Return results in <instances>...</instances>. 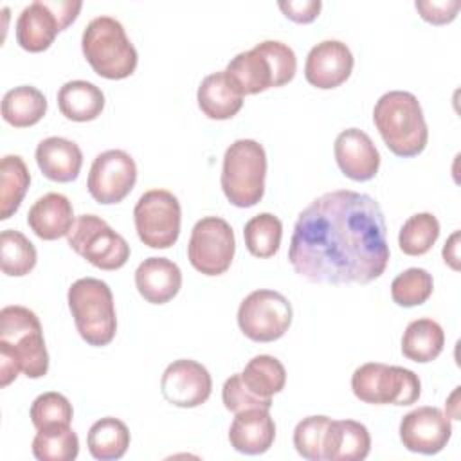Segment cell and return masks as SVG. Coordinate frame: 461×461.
<instances>
[{"mask_svg":"<svg viewBox=\"0 0 461 461\" xmlns=\"http://www.w3.org/2000/svg\"><path fill=\"white\" fill-rule=\"evenodd\" d=\"M389 256L380 203L349 189L324 193L304 207L288 247L295 274L319 285H367L384 274Z\"/></svg>","mask_w":461,"mask_h":461,"instance_id":"6da1fadb","label":"cell"},{"mask_svg":"<svg viewBox=\"0 0 461 461\" xmlns=\"http://www.w3.org/2000/svg\"><path fill=\"white\" fill-rule=\"evenodd\" d=\"M49 371L41 322L25 306L11 304L0 310V385H9L18 373L41 378Z\"/></svg>","mask_w":461,"mask_h":461,"instance_id":"7a4b0ae2","label":"cell"},{"mask_svg":"<svg viewBox=\"0 0 461 461\" xmlns=\"http://www.w3.org/2000/svg\"><path fill=\"white\" fill-rule=\"evenodd\" d=\"M373 122L385 146L402 158L420 155L429 140V128L418 97L405 90H391L378 97Z\"/></svg>","mask_w":461,"mask_h":461,"instance_id":"3957f363","label":"cell"},{"mask_svg":"<svg viewBox=\"0 0 461 461\" xmlns=\"http://www.w3.org/2000/svg\"><path fill=\"white\" fill-rule=\"evenodd\" d=\"M297 70L292 47L277 40H265L250 50L236 54L225 68L227 77L241 95H254L290 83Z\"/></svg>","mask_w":461,"mask_h":461,"instance_id":"277c9868","label":"cell"},{"mask_svg":"<svg viewBox=\"0 0 461 461\" xmlns=\"http://www.w3.org/2000/svg\"><path fill=\"white\" fill-rule=\"evenodd\" d=\"M81 50L92 70L106 79H124L137 68V50L122 23L112 16L88 22L81 36Z\"/></svg>","mask_w":461,"mask_h":461,"instance_id":"5b68a950","label":"cell"},{"mask_svg":"<svg viewBox=\"0 0 461 461\" xmlns=\"http://www.w3.org/2000/svg\"><path fill=\"white\" fill-rule=\"evenodd\" d=\"M77 333L88 346H106L117 331L115 303L110 286L95 277L74 281L67 294Z\"/></svg>","mask_w":461,"mask_h":461,"instance_id":"8992f818","label":"cell"},{"mask_svg":"<svg viewBox=\"0 0 461 461\" xmlns=\"http://www.w3.org/2000/svg\"><path fill=\"white\" fill-rule=\"evenodd\" d=\"M267 153L254 139L234 140L223 155L221 189L236 207H252L265 194Z\"/></svg>","mask_w":461,"mask_h":461,"instance_id":"52a82bcc","label":"cell"},{"mask_svg":"<svg viewBox=\"0 0 461 461\" xmlns=\"http://www.w3.org/2000/svg\"><path fill=\"white\" fill-rule=\"evenodd\" d=\"M353 394L371 405H412L421 394L418 375L407 367L367 362L351 375Z\"/></svg>","mask_w":461,"mask_h":461,"instance_id":"ba28073f","label":"cell"},{"mask_svg":"<svg viewBox=\"0 0 461 461\" xmlns=\"http://www.w3.org/2000/svg\"><path fill=\"white\" fill-rule=\"evenodd\" d=\"M81 0H34L16 20V41L27 52L47 50L58 32L65 31L79 14Z\"/></svg>","mask_w":461,"mask_h":461,"instance_id":"9c48e42d","label":"cell"},{"mask_svg":"<svg viewBox=\"0 0 461 461\" xmlns=\"http://www.w3.org/2000/svg\"><path fill=\"white\" fill-rule=\"evenodd\" d=\"M67 238L76 254L101 270H117L130 258L128 241L95 214L77 216Z\"/></svg>","mask_w":461,"mask_h":461,"instance_id":"30bf717a","label":"cell"},{"mask_svg":"<svg viewBox=\"0 0 461 461\" xmlns=\"http://www.w3.org/2000/svg\"><path fill=\"white\" fill-rule=\"evenodd\" d=\"M133 221L137 236L144 245L149 249H169L180 234V202L171 191L149 189L137 200Z\"/></svg>","mask_w":461,"mask_h":461,"instance_id":"8fae6325","label":"cell"},{"mask_svg":"<svg viewBox=\"0 0 461 461\" xmlns=\"http://www.w3.org/2000/svg\"><path fill=\"white\" fill-rule=\"evenodd\" d=\"M294 310L290 301L276 290H254L238 308V326L254 342H274L292 324Z\"/></svg>","mask_w":461,"mask_h":461,"instance_id":"7c38bea8","label":"cell"},{"mask_svg":"<svg viewBox=\"0 0 461 461\" xmlns=\"http://www.w3.org/2000/svg\"><path fill=\"white\" fill-rule=\"evenodd\" d=\"M236 252L232 227L220 216H205L191 229L187 259L203 276H220L229 270Z\"/></svg>","mask_w":461,"mask_h":461,"instance_id":"4fadbf2b","label":"cell"},{"mask_svg":"<svg viewBox=\"0 0 461 461\" xmlns=\"http://www.w3.org/2000/svg\"><path fill=\"white\" fill-rule=\"evenodd\" d=\"M137 182V166L130 153L122 149H106L99 153L86 178L90 196L103 205L122 202Z\"/></svg>","mask_w":461,"mask_h":461,"instance_id":"5bb4252c","label":"cell"},{"mask_svg":"<svg viewBox=\"0 0 461 461\" xmlns=\"http://www.w3.org/2000/svg\"><path fill=\"white\" fill-rule=\"evenodd\" d=\"M160 391L166 402L175 407L193 409L207 402L212 391V378L205 366L191 358L173 360L162 373Z\"/></svg>","mask_w":461,"mask_h":461,"instance_id":"9a60e30c","label":"cell"},{"mask_svg":"<svg viewBox=\"0 0 461 461\" xmlns=\"http://www.w3.org/2000/svg\"><path fill=\"white\" fill-rule=\"evenodd\" d=\"M452 436L448 416L432 405H423L407 412L400 421L402 445L416 454L432 456L441 452Z\"/></svg>","mask_w":461,"mask_h":461,"instance_id":"2e32d148","label":"cell"},{"mask_svg":"<svg viewBox=\"0 0 461 461\" xmlns=\"http://www.w3.org/2000/svg\"><path fill=\"white\" fill-rule=\"evenodd\" d=\"M353 63V54L346 43L324 40L310 49L304 63V77L315 88L331 90L351 76Z\"/></svg>","mask_w":461,"mask_h":461,"instance_id":"e0dca14e","label":"cell"},{"mask_svg":"<svg viewBox=\"0 0 461 461\" xmlns=\"http://www.w3.org/2000/svg\"><path fill=\"white\" fill-rule=\"evenodd\" d=\"M339 169L355 182H367L376 176L380 167V153L371 137L358 130H342L333 144Z\"/></svg>","mask_w":461,"mask_h":461,"instance_id":"ac0fdd59","label":"cell"},{"mask_svg":"<svg viewBox=\"0 0 461 461\" xmlns=\"http://www.w3.org/2000/svg\"><path fill=\"white\" fill-rule=\"evenodd\" d=\"M276 439V423L268 409H245L236 412L229 427V443L247 456L265 454Z\"/></svg>","mask_w":461,"mask_h":461,"instance_id":"d6986e66","label":"cell"},{"mask_svg":"<svg viewBox=\"0 0 461 461\" xmlns=\"http://www.w3.org/2000/svg\"><path fill=\"white\" fill-rule=\"evenodd\" d=\"M135 286L144 301L164 304L180 292L182 272L171 259L151 256L137 267Z\"/></svg>","mask_w":461,"mask_h":461,"instance_id":"ffe728a7","label":"cell"},{"mask_svg":"<svg viewBox=\"0 0 461 461\" xmlns=\"http://www.w3.org/2000/svg\"><path fill=\"white\" fill-rule=\"evenodd\" d=\"M74 221L72 203L61 193H47L40 196L27 212V225L45 241L68 236Z\"/></svg>","mask_w":461,"mask_h":461,"instance_id":"44dd1931","label":"cell"},{"mask_svg":"<svg viewBox=\"0 0 461 461\" xmlns=\"http://www.w3.org/2000/svg\"><path fill=\"white\" fill-rule=\"evenodd\" d=\"M36 164L52 182H72L83 166V153L74 140L65 137H47L36 146Z\"/></svg>","mask_w":461,"mask_h":461,"instance_id":"7402d4cb","label":"cell"},{"mask_svg":"<svg viewBox=\"0 0 461 461\" xmlns=\"http://www.w3.org/2000/svg\"><path fill=\"white\" fill-rule=\"evenodd\" d=\"M371 450V436L364 423L355 420H331L324 436L326 461H362Z\"/></svg>","mask_w":461,"mask_h":461,"instance_id":"603a6c76","label":"cell"},{"mask_svg":"<svg viewBox=\"0 0 461 461\" xmlns=\"http://www.w3.org/2000/svg\"><path fill=\"white\" fill-rule=\"evenodd\" d=\"M198 108L214 121L232 119L243 106V95L227 77L225 70L205 76L196 92Z\"/></svg>","mask_w":461,"mask_h":461,"instance_id":"cb8c5ba5","label":"cell"},{"mask_svg":"<svg viewBox=\"0 0 461 461\" xmlns=\"http://www.w3.org/2000/svg\"><path fill=\"white\" fill-rule=\"evenodd\" d=\"M58 108L61 115H65L68 121H94L101 115L104 108V94L90 81H67L58 90Z\"/></svg>","mask_w":461,"mask_h":461,"instance_id":"d4e9b609","label":"cell"},{"mask_svg":"<svg viewBox=\"0 0 461 461\" xmlns=\"http://www.w3.org/2000/svg\"><path fill=\"white\" fill-rule=\"evenodd\" d=\"M445 346V331L443 328L429 319L421 317L407 324L402 335V353L405 358L412 362H432L439 357Z\"/></svg>","mask_w":461,"mask_h":461,"instance_id":"484cf974","label":"cell"},{"mask_svg":"<svg viewBox=\"0 0 461 461\" xmlns=\"http://www.w3.org/2000/svg\"><path fill=\"white\" fill-rule=\"evenodd\" d=\"M45 112L47 97L36 86H14L2 97V117L14 128L34 126L43 119Z\"/></svg>","mask_w":461,"mask_h":461,"instance_id":"4316f807","label":"cell"},{"mask_svg":"<svg viewBox=\"0 0 461 461\" xmlns=\"http://www.w3.org/2000/svg\"><path fill=\"white\" fill-rule=\"evenodd\" d=\"M86 445L92 457L99 461L121 459L130 447V430L119 418L104 416L90 427Z\"/></svg>","mask_w":461,"mask_h":461,"instance_id":"83f0119b","label":"cell"},{"mask_svg":"<svg viewBox=\"0 0 461 461\" xmlns=\"http://www.w3.org/2000/svg\"><path fill=\"white\" fill-rule=\"evenodd\" d=\"M31 184V173L18 155H5L0 162V220H9L20 207Z\"/></svg>","mask_w":461,"mask_h":461,"instance_id":"f1b7e54d","label":"cell"},{"mask_svg":"<svg viewBox=\"0 0 461 461\" xmlns=\"http://www.w3.org/2000/svg\"><path fill=\"white\" fill-rule=\"evenodd\" d=\"M243 384L259 398L272 400L286 384L285 366L272 355H256L240 373Z\"/></svg>","mask_w":461,"mask_h":461,"instance_id":"f546056e","label":"cell"},{"mask_svg":"<svg viewBox=\"0 0 461 461\" xmlns=\"http://www.w3.org/2000/svg\"><path fill=\"white\" fill-rule=\"evenodd\" d=\"M77 454L79 439L70 425L40 429L32 439V456L40 461H72Z\"/></svg>","mask_w":461,"mask_h":461,"instance_id":"4dcf8cb0","label":"cell"},{"mask_svg":"<svg viewBox=\"0 0 461 461\" xmlns=\"http://www.w3.org/2000/svg\"><path fill=\"white\" fill-rule=\"evenodd\" d=\"M283 223L272 212H259L252 216L243 229V240L247 250L254 258H272L281 245Z\"/></svg>","mask_w":461,"mask_h":461,"instance_id":"1f68e13d","label":"cell"},{"mask_svg":"<svg viewBox=\"0 0 461 461\" xmlns=\"http://www.w3.org/2000/svg\"><path fill=\"white\" fill-rule=\"evenodd\" d=\"M38 261L34 245L25 234L14 229H5L0 234V265L5 276H27Z\"/></svg>","mask_w":461,"mask_h":461,"instance_id":"d6a6232c","label":"cell"},{"mask_svg":"<svg viewBox=\"0 0 461 461\" xmlns=\"http://www.w3.org/2000/svg\"><path fill=\"white\" fill-rule=\"evenodd\" d=\"M438 238V218L432 212H416L403 221L398 234V245L407 256H423L434 247Z\"/></svg>","mask_w":461,"mask_h":461,"instance_id":"836d02e7","label":"cell"},{"mask_svg":"<svg viewBox=\"0 0 461 461\" xmlns=\"http://www.w3.org/2000/svg\"><path fill=\"white\" fill-rule=\"evenodd\" d=\"M432 274L418 267L403 270L391 283V297L398 306L403 308H412L427 303V299L432 295Z\"/></svg>","mask_w":461,"mask_h":461,"instance_id":"e575fe53","label":"cell"},{"mask_svg":"<svg viewBox=\"0 0 461 461\" xmlns=\"http://www.w3.org/2000/svg\"><path fill=\"white\" fill-rule=\"evenodd\" d=\"M331 418L324 414H315L303 418L294 429V447L297 454L308 461L324 459V436Z\"/></svg>","mask_w":461,"mask_h":461,"instance_id":"d590c367","label":"cell"},{"mask_svg":"<svg viewBox=\"0 0 461 461\" xmlns=\"http://www.w3.org/2000/svg\"><path fill=\"white\" fill-rule=\"evenodd\" d=\"M29 414L36 430H40L50 425H70L74 411L67 396L56 391H49L32 402Z\"/></svg>","mask_w":461,"mask_h":461,"instance_id":"8d00e7d4","label":"cell"},{"mask_svg":"<svg viewBox=\"0 0 461 461\" xmlns=\"http://www.w3.org/2000/svg\"><path fill=\"white\" fill-rule=\"evenodd\" d=\"M221 400H223V405L227 411L230 412H240V411H245V409H254V407H259V409H268L272 407V400L268 398H259L256 396L241 380V375L240 373H234L230 375L225 384H223V389H221Z\"/></svg>","mask_w":461,"mask_h":461,"instance_id":"74e56055","label":"cell"},{"mask_svg":"<svg viewBox=\"0 0 461 461\" xmlns=\"http://www.w3.org/2000/svg\"><path fill=\"white\" fill-rule=\"evenodd\" d=\"M414 7L425 22L432 25H445L457 16L461 2L459 0H441V2L420 0V2H414Z\"/></svg>","mask_w":461,"mask_h":461,"instance_id":"f35d334b","label":"cell"},{"mask_svg":"<svg viewBox=\"0 0 461 461\" xmlns=\"http://www.w3.org/2000/svg\"><path fill=\"white\" fill-rule=\"evenodd\" d=\"M277 5L288 20L295 23H310L319 16L322 2L321 0H281Z\"/></svg>","mask_w":461,"mask_h":461,"instance_id":"ab89813d","label":"cell"},{"mask_svg":"<svg viewBox=\"0 0 461 461\" xmlns=\"http://www.w3.org/2000/svg\"><path fill=\"white\" fill-rule=\"evenodd\" d=\"M459 230H454L443 247V259L452 270H459Z\"/></svg>","mask_w":461,"mask_h":461,"instance_id":"60d3db41","label":"cell"}]
</instances>
